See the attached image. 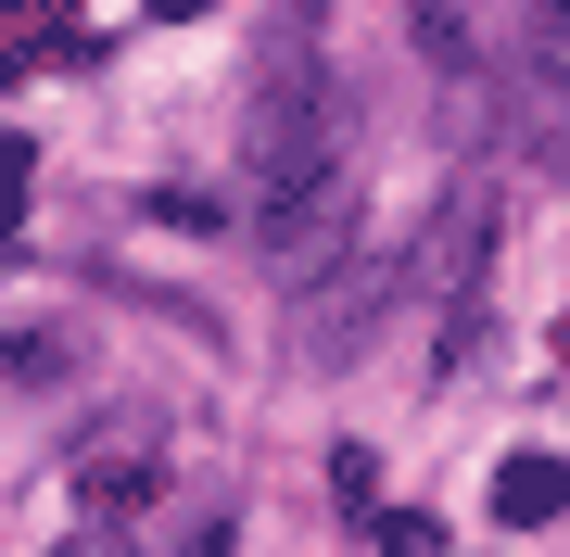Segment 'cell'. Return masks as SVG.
<instances>
[{
  "label": "cell",
  "mask_w": 570,
  "mask_h": 557,
  "mask_svg": "<svg viewBox=\"0 0 570 557\" xmlns=\"http://www.w3.org/2000/svg\"><path fill=\"white\" fill-rule=\"evenodd\" d=\"M77 495H89V519H127V507H153V495H165V431H153L140 406L102 418V431L77 444Z\"/></svg>",
  "instance_id": "1"
},
{
  "label": "cell",
  "mask_w": 570,
  "mask_h": 557,
  "mask_svg": "<svg viewBox=\"0 0 570 557\" xmlns=\"http://www.w3.org/2000/svg\"><path fill=\"white\" fill-rule=\"evenodd\" d=\"M558 507H570V456L558 444H520L508 469H494V519H508V533H546Z\"/></svg>",
  "instance_id": "2"
},
{
  "label": "cell",
  "mask_w": 570,
  "mask_h": 557,
  "mask_svg": "<svg viewBox=\"0 0 570 557\" xmlns=\"http://www.w3.org/2000/svg\"><path fill=\"white\" fill-rule=\"evenodd\" d=\"M532 77L570 89V0H532Z\"/></svg>",
  "instance_id": "3"
},
{
  "label": "cell",
  "mask_w": 570,
  "mask_h": 557,
  "mask_svg": "<svg viewBox=\"0 0 570 557\" xmlns=\"http://www.w3.org/2000/svg\"><path fill=\"white\" fill-rule=\"evenodd\" d=\"M26 190H39V152L0 127V228H26Z\"/></svg>",
  "instance_id": "4"
},
{
  "label": "cell",
  "mask_w": 570,
  "mask_h": 557,
  "mask_svg": "<svg viewBox=\"0 0 570 557\" xmlns=\"http://www.w3.org/2000/svg\"><path fill=\"white\" fill-rule=\"evenodd\" d=\"M330 495L367 519V495H381V456H367V444H343V456H330Z\"/></svg>",
  "instance_id": "5"
},
{
  "label": "cell",
  "mask_w": 570,
  "mask_h": 557,
  "mask_svg": "<svg viewBox=\"0 0 570 557\" xmlns=\"http://www.w3.org/2000/svg\"><path fill=\"white\" fill-rule=\"evenodd\" d=\"M0 13H13V26H26V39H51V26H63V13H77V0H0Z\"/></svg>",
  "instance_id": "6"
},
{
  "label": "cell",
  "mask_w": 570,
  "mask_h": 557,
  "mask_svg": "<svg viewBox=\"0 0 570 557\" xmlns=\"http://www.w3.org/2000/svg\"><path fill=\"white\" fill-rule=\"evenodd\" d=\"M140 13H153V26H204L216 0H140Z\"/></svg>",
  "instance_id": "7"
},
{
  "label": "cell",
  "mask_w": 570,
  "mask_h": 557,
  "mask_svg": "<svg viewBox=\"0 0 570 557\" xmlns=\"http://www.w3.org/2000/svg\"><path fill=\"white\" fill-rule=\"evenodd\" d=\"M558 355H570V317H558Z\"/></svg>",
  "instance_id": "8"
},
{
  "label": "cell",
  "mask_w": 570,
  "mask_h": 557,
  "mask_svg": "<svg viewBox=\"0 0 570 557\" xmlns=\"http://www.w3.org/2000/svg\"><path fill=\"white\" fill-rule=\"evenodd\" d=\"M0 77H13V51H0Z\"/></svg>",
  "instance_id": "9"
}]
</instances>
